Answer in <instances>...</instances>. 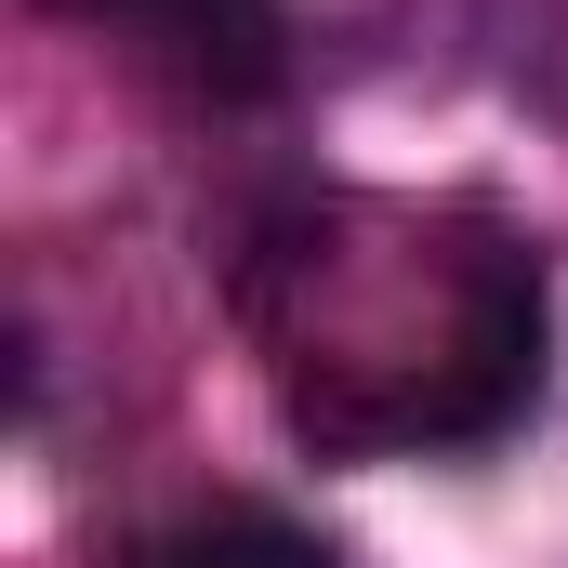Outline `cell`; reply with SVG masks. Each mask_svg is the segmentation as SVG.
<instances>
[{"label": "cell", "instance_id": "cell-1", "mask_svg": "<svg viewBox=\"0 0 568 568\" xmlns=\"http://www.w3.org/2000/svg\"><path fill=\"white\" fill-rule=\"evenodd\" d=\"M542 357H556L542 265H529V252L463 265V304H449L424 384H410V410H397V449H503V436L542 410Z\"/></svg>", "mask_w": 568, "mask_h": 568}, {"label": "cell", "instance_id": "cell-2", "mask_svg": "<svg viewBox=\"0 0 568 568\" xmlns=\"http://www.w3.org/2000/svg\"><path fill=\"white\" fill-rule=\"evenodd\" d=\"M80 27H133L145 53H172L199 93H278V0H53Z\"/></svg>", "mask_w": 568, "mask_h": 568}, {"label": "cell", "instance_id": "cell-3", "mask_svg": "<svg viewBox=\"0 0 568 568\" xmlns=\"http://www.w3.org/2000/svg\"><path fill=\"white\" fill-rule=\"evenodd\" d=\"M120 568H344L317 529H291L265 503H212V516H172V529H145Z\"/></svg>", "mask_w": 568, "mask_h": 568}]
</instances>
